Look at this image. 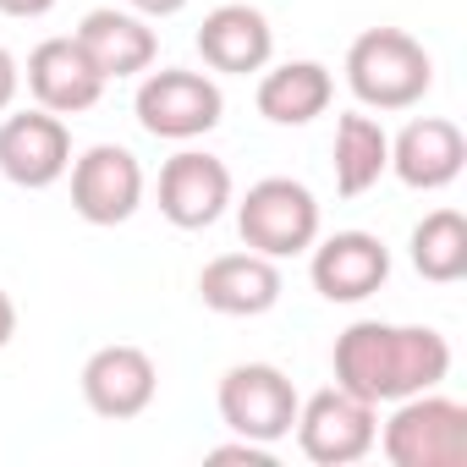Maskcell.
<instances>
[{"mask_svg":"<svg viewBox=\"0 0 467 467\" xmlns=\"http://www.w3.org/2000/svg\"><path fill=\"white\" fill-rule=\"evenodd\" d=\"M336 385L363 401H407L418 390H434L451 374V341L434 325H379L358 319L336 336L330 352Z\"/></svg>","mask_w":467,"mask_h":467,"instance_id":"cell-1","label":"cell"},{"mask_svg":"<svg viewBox=\"0 0 467 467\" xmlns=\"http://www.w3.org/2000/svg\"><path fill=\"white\" fill-rule=\"evenodd\" d=\"M347 88L368 110H412L434 88V61L401 28H368L347 50Z\"/></svg>","mask_w":467,"mask_h":467,"instance_id":"cell-2","label":"cell"},{"mask_svg":"<svg viewBox=\"0 0 467 467\" xmlns=\"http://www.w3.org/2000/svg\"><path fill=\"white\" fill-rule=\"evenodd\" d=\"M390 467H467V407L434 390L396 401L379 440Z\"/></svg>","mask_w":467,"mask_h":467,"instance_id":"cell-3","label":"cell"},{"mask_svg":"<svg viewBox=\"0 0 467 467\" xmlns=\"http://www.w3.org/2000/svg\"><path fill=\"white\" fill-rule=\"evenodd\" d=\"M237 231L265 259H297V254H308L319 243V203H314V192L303 182L265 176L237 203Z\"/></svg>","mask_w":467,"mask_h":467,"instance_id":"cell-4","label":"cell"},{"mask_svg":"<svg viewBox=\"0 0 467 467\" xmlns=\"http://www.w3.org/2000/svg\"><path fill=\"white\" fill-rule=\"evenodd\" d=\"M138 127L149 138H165V143H192L203 132L220 127V83L209 72H187V67H165V72H149L138 83Z\"/></svg>","mask_w":467,"mask_h":467,"instance_id":"cell-5","label":"cell"},{"mask_svg":"<svg viewBox=\"0 0 467 467\" xmlns=\"http://www.w3.org/2000/svg\"><path fill=\"white\" fill-rule=\"evenodd\" d=\"M220 423L237 434V440H259V445H275L292 434L297 423V385L275 368V363H237V368H225L220 379Z\"/></svg>","mask_w":467,"mask_h":467,"instance_id":"cell-6","label":"cell"},{"mask_svg":"<svg viewBox=\"0 0 467 467\" xmlns=\"http://www.w3.org/2000/svg\"><path fill=\"white\" fill-rule=\"evenodd\" d=\"M292 429H297L303 456L319 462V467H352V462H363V456L374 451V440H379L374 401H363V396H352V390H341V385L308 396V401L297 407V423H292Z\"/></svg>","mask_w":467,"mask_h":467,"instance_id":"cell-7","label":"cell"},{"mask_svg":"<svg viewBox=\"0 0 467 467\" xmlns=\"http://www.w3.org/2000/svg\"><path fill=\"white\" fill-rule=\"evenodd\" d=\"M143 203V165L121 143H94L72 160V209L88 225H121Z\"/></svg>","mask_w":467,"mask_h":467,"instance_id":"cell-8","label":"cell"},{"mask_svg":"<svg viewBox=\"0 0 467 467\" xmlns=\"http://www.w3.org/2000/svg\"><path fill=\"white\" fill-rule=\"evenodd\" d=\"M72 171V132L56 110H17L0 121V176L17 187H56Z\"/></svg>","mask_w":467,"mask_h":467,"instance_id":"cell-9","label":"cell"},{"mask_svg":"<svg viewBox=\"0 0 467 467\" xmlns=\"http://www.w3.org/2000/svg\"><path fill=\"white\" fill-rule=\"evenodd\" d=\"M308 275L325 303H363L390 281V248L374 231H336V237L314 243Z\"/></svg>","mask_w":467,"mask_h":467,"instance_id":"cell-10","label":"cell"},{"mask_svg":"<svg viewBox=\"0 0 467 467\" xmlns=\"http://www.w3.org/2000/svg\"><path fill=\"white\" fill-rule=\"evenodd\" d=\"M231 203V171L225 160L203 149H182L160 165V214L182 231H203L225 214Z\"/></svg>","mask_w":467,"mask_h":467,"instance_id":"cell-11","label":"cell"},{"mask_svg":"<svg viewBox=\"0 0 467 467\" xmlns=\"http://www.w3.org/2000/svg\"><path fill=\"white\" fill-rule=\"evenodd\" d=\"M23 78H28V94L39 99V110H56V116L94 110V105H99V94H105L99 67L88 61V50H83L72 34L34 45V56H28V72H23Z\"/></svg>","mask_w":467,"mask_h":467,"instance_id":"cell-12","label":"cell"},{"mask_svg":"<svg viewBox=\"0 0 467 467\" xmlns=\"http://www.w3.org/2000/svg\"><path fill=\"white\" fill-rule=\"evenodd\" d=\"M154 390H160V368H154V358L143 347L116 341V347H99L83 363V401L99 418H116V423L138 418V412H149Z\"/></svg>","mask_w":467,"mask_h":467,"instance_id":"cell-13","label":"cell"},{"mask_svg":"<svg viewBox=\"0 0 467 467\" xmlns=\"http://www.w3.org/2000/svg\"><path fill=\"white\" fill-rule=\"evenodd\" d=\"M462 165H467V138L445 116H418L390 138V171L418 192L451 187L462 176Z\"/></svg>","mask_w":467,"mask_h":467,"instance_id":"cell-14","label":"cell"},{"mask_svg":"<svg viewBox=\"0 0 467 467\" xmlns=\"http://www.w3.org/2000/svg\"><path fill=\"white\" fill-rule=\"evenodd\" d=\"M198 56L209 72H225V78H248V72H265L270 56H275V28L265 12L231 0V6H214L198 28Z\"/></svg>","mask_w":467,"mask_h":467,"instance_id":"cell-15","label":"cell"},{"mask_svg":"<svg viewBox=\"0 0 467 467\" xmlns=\"http://www.w3.org/2000/svg\"><path fill=\"white\" fill-rule=\"evenodd\" d=\"M281 270H275V259H265V254H220V259H209L203 265V275H198V297H203V308H214V314H225V319H254V314H270L275 303H281Z\"/></svg>","mask_w":467,"mask_h":467,"instance_id":"cell-16","label":"cell"},{"mask_svg":"<svg viewBox=\"0 0 467 467\" xmlns=\"http://www.w3.org/2000/svg\"><path fill=\"white\" fill-rule=\"evenodd\" d=\"M72 39L88 50V61L99 67L105 83H110V78H138V72H149L154 56H160L154 28H149L138 12H116V6H94V12L78 23Z\"/></svg>","mask_w":467,"mask_h":467,"instance_id":"cell-17","label":"cell"},{"mask_svg":"<svg viewBox=\"0 0 467 467\" xmlns=\"http://www.w3.org/2000/svg\"><path fill=\"white\" fill-rule=\"evenodd\" d=\"M336 99V78L319 61H286L259 78V116L275 127H308Z\"/></svg>","mask_w":467,"mask_h":467,"instance_id":"cell-18","label":"cell"},{"mask_svg":"<svg viewBox=\"0 0 467 467\" xmlns=\"http://www.w3.org/2000/svg\"><path fill=\"white\" fill-rule=\"evenodd\" d=\"M336 192L341 198H363L385 171H390V132L363 116V110H347L336 121Z\"/></svg>","mask_w":467,"mask_h":467,"instance_id":"cell-19","label":"cell"},{"mask_svg":"<svg viewBox=\"0 0 467 467\" xmlns=\"http://www.w3.org/2000/svg\"><path fill=\"white\" fill-rule=\"evenodd\" d=\"M412 270L434 286L467 275V220L456 209H434L412 225Z\"/></svg>","mask_w":467,"mask_h":467,"instance_id":"cell-20","label":"cell"},{"mask_svg":"<svg viewBox=\"0 0 467 467\" xmlns=\"http://www.w3.org/2000/svg\"><path fill=\"white\" fill-rule=\"evenodd\" d=\"M209 462H248V467H275L270 445H259V440H237V445H214V451H209Z\"/></svg>","mask_w":467,"mask_h":467,"instance_id":"cell-21","label":"cell"},{"mask_svg":"<svg viewBox=\"0 0 467 467\" xmlns=\"http://www.w3.org/2000/svg\"><path fill=\"white\" fill-rule=\"evenodd\" d=\"M17 88H23V67H17V56L0 45V116L12 110V99H17Z\"/></svg>","mask_w":467,"mask_h":467,"instance_id":"cell-22","label":"cell"},{"mask_svg":"<svg viewBox=\"0 0 467 467\" xmlns=\"http://www.w3.org/2000/svg\"><path fill=\"white\" fill-rule=\"evenodd\" d=\"M56 0H0V17H45Z\"/></svg>","mask_w":467,"mask_h":467,"instance_id":"cell-23","label":"cell"},{"mask_svg":"<svg viewBox=\"0 0 467 467\" xmlns=\"http://www.w3.org/2000/svg\"><path fill=\"white\" fill-rule=\"evenodd\" d=\"M17 336V303H12V292L0 286V347H6Z\"/></svg>","mask_w":467,"mask_h":467,"instance_id":"cell-24","label":"cell"},{"mask_svg":"<svg viewBox=\"0 0 467 467\" xmlns=\"http://www.w3.org/2000/svg\"><path fill=\"white\" fill-rule=\"evenodd\" d=\"M182 6H187V0H132L138 17H176Z\"/></svg>","mask_w":467,"mask_h":467,"instance_id":"cell-25","label":"cell"}]
</instances>
